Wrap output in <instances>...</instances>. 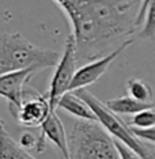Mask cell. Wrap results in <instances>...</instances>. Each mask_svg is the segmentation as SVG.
<instances>
[{
    "mask_svg": "<svg viewBox=\"0 0 155 159\" xmlns=\"http://www.w3.org/2000/svg\"><path fill=\"white\" fill-rule=\"evenodd\" d=\"M57 109H63L68 114L82 120H95V114L93 113L91 107L74 91H67L61 97L57 103Z\"/></svg>",
    "mask_w": 155,
    "mask_h": 159,
    "instance_id": "obj_10",
    "label": "cell"
},
{
    "mask_svg": "<svg viewBox=\"0 0 155 159\" xmlns=\"http://www.w3.org/2000/svg\"><path fill=\"white\" fill-rule=\"evenodd\" d=\"M105 103L112 111L117 113L118 116H133L147 107H155L154 102H142V101L132 98L131 95L117 97V98L106 101Z\"/></svg>",
    "mask_w": 155,
    "mask_h": 159,
    "instance_id": "obj_11",
    "label": "cell"
},
{
    "mask_svg": "<svg viewBox=\"0 0 155 159\" xmlns=\"http://www.w3.org/2000/svg\"><path fill=\"white\" fill-rule=\"evenodd\" d=\"M114 144H116L117 152H118V157L120 158H139V155L136 154L131 147H128L125 143H122V142H120V140L114 139Z\"/></svg>",
    "mask_w": 155,
    "mask_h": 159,
    "instance_id": "obj_18",
    "label": "cell"
},
{
    "mask_svg": "<svg viewBox=\"0 0 155 159\" xmlns=\"http://www.w3.org/2000/svg\"><path fill=\"white\" fill-rule=\"evenodd\" d=\"M132 44H133V38H129L125 42H122L120 46H117L114 50H112L110 53L99 57V59L87 61L84 66L78 68L74 75V79H72V82L70 84V91L87 87L90 84H94V83L109 70V67L114 63V60H116L125 49L129 48Z\"/></svg>",
    "mask_w": 155,
    "mask_h": 159,
    "instance_id": "obj_6",
    "label": "cell"
},
{
    "mask_svg": "<svg viewBox=\"0 0 155 159\" xmlns=\"http://www.w3.org/2000/svg\"><path fill=\"white\" fill-rule=\"evenodd\" d=\"M78 66V55H76V42L74 35L70 34L64 42L63 55L55 66L50 84L48 89V99L52 110H57V103L60 98L67 91H70V84L74 79Z\"/></svg>",
    "mask_w": 155,
    "mask_h": 159,
    "instance_id": "obj_5",
    "label": "cell"
},
{
    "mask_svg": "<svg viewBox=\"0 0 155 159\" xmlns=\"http://www.w3.org/2000/svg\"><path fill=\"white\" fill-rule=\"evenodd\" d=\"M59 59L57 50L31 44L21 33H3L0 35V75L26 68L42 71L55 67Z\"/></svg>",
    "mask_w": 155,
    "mask_h": 159,
    "instance_id": "obj_2",
    "label": "cell"
},
{
    "mask_svg": "<svg viewBox=\"0 0 155 159\" xmlns=\"http://www.w3.org/2000/svg\"><path fill=\"white\" fill-rule=\"evenodd\" d=\"M0 126H4V120L0 117Z\"/></svg>",
    "mask_w": 155,
    "mask_h": 159,
    "instance_id": "obj_20",
    "label": "cell"
},
{
    "mask_svg": "<svg viewBox=\"0 0 155 159\" xmlns=\"http://www.w3.org/2000/svg\"><path fill=\"white\" fill-rule=\"evenodd\" d=\"M151 0H142V4H140V8H139V12L138 15H136V27H142V25L144 22V18H146V10H147V6H148V3Z\"/></svg>",
    "mask_w": 155,
    "mask_h": 159,
    "instance_id": "obj_19",
    "label": "cell"
},
{
    "mask_svg": "<svg viewBox=\"0 0 155 159\" xmlns=\"http://www.w3.org/2000/svg\"><path fill=\"white\" fill-rule=\"evenodd\" d=\"M0 158L30 159L33 157H31V152L26 151L19 143H16L8 135L4 126H0Z\"/></svg>",
    "mask_w": 155,
    "mask_h": 159,
    "instance_id": "obj_12",
    "label": "cell"
},
{
    "mask_svg": "<svg viewBox=\"0 0 155 159\" xmlns=\"http://www.w3.org/2000/svg\"><path fill=\"white\" fill-rule=\"evenodd\" d=\"M131 126L135 128H153L155 126V109L154 107H147L138 111L132 116V118L128 122Z\"/></svg>",
    "mask_w": 155,
    "mask_h": 159,
    "instance_id": "obj_16",
    "label": "cell"
},
{
    "mask_svg": "<svg viewBox=\"0 0 155 159\" xmlns=\"http://www.w3.org/2000/svg\"><path fill=\"white\" fill-rule=\"evenodd\" d=\"M140 38L154 41L155 38V0H151L146 10V18L140 29Z\"/></svg>",
    "mask_w": 155,
    "mask_h": 159,
    "instance_id": "obj_15",
    "label": "cell"
},
{
    "mask_svg": "<svg viewBox=\"0 0 155 159\" xmlns=\"http://www.w3.org/2000/svg\"><path fill=\"white\" fill-rule=\"evenodd\" d=\"M41 132L45 135L46 140L52 142L59 148V151L64 158H70L66 129H64L63 121H61V118L59 117L56 110L50 111L48 114V117H46L44 122L41 124Z\"/></svg>",
    "mask_w": 155,
    "mask_h": 159,
    "instance_id": "obj_9",
    "label": "cell"
},
{
    "mask_svg": "<svg viewBox=\"0 0 155 159\" xmlns=\"http://www.w3.org/2000/svg\"><path fill=\"white\" fill-rule=\"evenodd\" d=\"M39 71L35 68H26L0 75V97L8 101V110L12 116L22 103L27 83Z\"/></svg>",
    "mask_w": 155,
    "mask_h": 159,
    "instance_id": "obj_8",
    "label": "cell"
},
{
    "mask_svg": "<svg viewBox=\"0 0 155 159\" xmlns=\"http://www.w3.org/2000/svg\"><path fill=\"white\" fill-rule=\"evenodd\" d=\"M70 158L75 159H117L114 139L97 120L78 118L67 136Z\"/></svg>",
    "mask_w": 155,
    "mask_h": 159,
    "instance_id": "obj_3",
    "label": "cell"
},
{
    "mask_svg": "<svg viewBox=\"0 0 155 159\" xmlns=\"http://www.w3.org/2000/svg\"><path fill=\"white\" fill-rule=\"evenodd\" d=\"M74 93L78 94V95L91 107L93 113L95 114V120L98 121L114 139L120 140V142L127 144L128 147H131L132 150L139 155V158H155V151L153 148L146 142L140 140L139 137L132 132L129 124L122 121L121 118L118 117L117 113L112 111L109 107L106 106V103L101 102L95 95H93L89 90H86V87L74 90Z\"/></svg>",
    "mask_w": 155,
    "mask_h": 159,
    "instance_id": "obj_4",
    "label": "cell"
},
{
    "mask_svg": "<svg viewBox=\"0 0 155 159\" xmlns=\"http://www.w3.org/2000/svg\"><path fill=\"white\" fill-rule=\"evenodd\" d=\"M66 14L79 61L110 53L135 34L142 0H53Z\"/></svg>",
    "mask_w": 155,
    "mask_h": 159,
    "instance_id": "obj_1",
    "label": "cell"
},
{
    "mask_svg": "<svg viewBox=\"0 0 155 159\" xmlns=\"http://www.w3.org/2000/svg\"><path fill=\"white\" fill-rule=\"evenodd\" d=\"M52 111L48 95H42L31 87H26L23 101L19 109L12 116L21 125L27 128L41 126L48 114Z\"/></svg>",
    "mask_w": 155,
    "mask_h": 159,
    "instance_id": "obj_7",
    "label": "cell"
},
{
    "mask_svg": "<svg viewBox=\"0 0 155 159\" xmlns=\"http://www.w3.org/2000/svg\"><path fill=\"white\" fill-rule=\"evenodd\" d=\"M127 93L132 98L142 101V102H153L154 93L151 86L147 82L142 80V79L131 78L127 80Z\"/></svg>",
    "mask_w": 155,
    "mask_h": 159,
    "instance_id": "obj_13",
    "label": "cell"
},
{
    "mask_svg": "<svg viewBox=\"0 0 155 159\" xmlns=\"http://www.w3.org/2000/svg\"><path fill=\"white\" fill-rule=\"evenodd\" d=\"M19 144L26 151H34L35 154H42L46 147V137L42 132L35 133L33 131H23L19 136Z\"/></svg>",
    "mask_w": 155,
    "mask_h": 159,
    "instance_id": "obj_14",
    "label": "cell"
},
{
    "mask_svg": "<svg viewBox=\"0 0 155 159\" xmlns=\"http://www.w3.org/2000/svg\"><path fill=\"white\" fill-rule=\"evenodd\" d=\"M131 129L140 140L155 144V126H153V128H135V126H131Z\"/></svg>",
    "mask_w": 155,
    "mask_h": 159,
    "instance_id": "obj_17",
    "label": "cell"
}]
</instances>
